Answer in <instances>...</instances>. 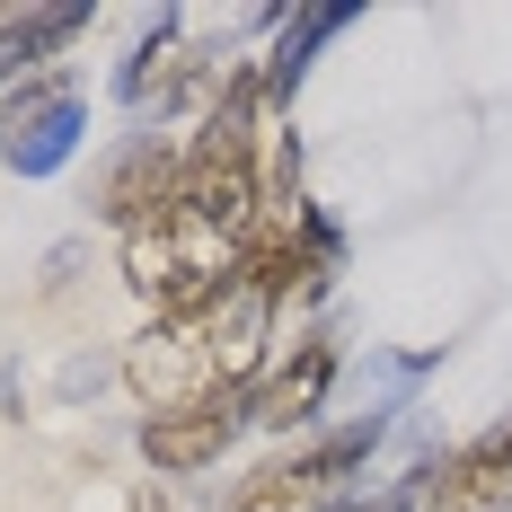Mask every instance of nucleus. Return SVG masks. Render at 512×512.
Returning <instances> with one entry per match:
<instances>
[{
	"label": "nucleus",
	"mask_w": 512,
	"mask_h": 512,
	"mask_svg": "<svg viewBox=\"0 0 512 512\" xmlns=\"http://www.w3.org/2000/svg\"><path fill=\"white\" fill-rule=\"evenodd\" d=\"M327 380H336V345H327V336H309L301 354H283V362L248 389V424H265V433L309 424V415L327 407Z\"/></svg>",
	"instance_id": "nucleus-6"
},
{
	"label": "nucleus",
	"mask_w": 512,
	"mask_h": 512,
	"mask_svg": "<svg viewBox=\"0 0 512 512\" xmlns=\"http://www.w3.org/2000/svg\"><path fill=\"white\" fill-rule=\"evenodd\" d=\"M195 318H204V345H212V362H221V380H230V389H256L248 371H256V354H265L274 301H265V292H248V283H221Z\"/></svg>",
	"instance_id": "nucleus-7"
},
{
	"label": "nucleus",
	"mask_w": 512,
	"mask_h": 512,
	"mask_svg": "<svg viewBox=\"0 0 512 512\" xmlns=\"http://www.w3.org/2000/svg\"><path fill=\"white\" fill-rule=\"evenodd\" d=\"M424 512H512V424L477 433L442 468H424Z\"/></svg>",
	"instance_id": "nucleus-4"
},
{
	"label": "nucleus",
	"mask_w": 512,
	"mask_h": 512,
	"mask_svg": "<svg viewBox=\"0 0 512 512\" xmlns=\"http://www.w3.org/2000/svg\"><path fill=\"white\" fill-rule=\"evenodd\" d=\"M371 512H424V477H407V495H389V504H371Z\"/></svg>",
	"instance_id": "nucleus-11"
},
{
	"label": "nucleus",
	"mask_w": 512,
	"mask_h": 512,
	"mask_svg": "<svg viewBox=\"0 0 512 512\" xmlns=\"http://www.w3.org/2000/svg\"><path fill=\"white\" fill-rule=\"evenodd\" d=\"M177 159L186 151H168L159 133H133L115 151V168H106V186H98V212L115 230H159L168 221V186H177Z\"/></svg>",
	"instance_id": "nucleus-5"
},
{
	"label": "nucleus",
	"mask_w": 512,
	"mask_h": 512,
	"mask_svg": "<svg viewBox=\"0 0 512 512\" xmlns=\"http://www.w3.org/2000/svg\"><path fill=\"white\" fill-rule=\"evenodd\" d=\"M371 451H380V415H362V424L309 442V451H283V460L248 468V477L230 486V512H336L345 486H354V468L371 460Z\"/></svg>",
	"instance_id": "nucleus-1"
},
{
	"label": "nucleus",
	"mask_w": 512,
	"mask_h": 512,
	"mask_svg": "<svg viewBox=\"0 0 512 512\" xmlns=\"http://www.w3.org/2000/svg\"><path fill=\"white\" fill-rule=\"evenodd\" d=\"M336 27H354V0H318V9H292V18H283V45L265 62V106H292L301 71L318 62V45H327Z\"/></svg>",
	"instance_id": "nucleus-8"
},
{
	"label": "nucleus",
	"mask_w": 512,
	"mask_h": 512,
	"mask_svg": "<svg viewBox=\"0 0 512 512\" xmlns=\"http://www.w3.org/2000/svg\"><path fill=\"white\" fill-rule=\"evenodd\" d=\"M80 124H89V106L71 98V89H62L53 106H36V115L18 124V142H9V159H18V177H53L62 159L80 151Z\"/></svg>",
	"instance_id": "nucleus-9"
},
{
	"label": "nucleus",
	"mask_w": 512,
	"mask_h": 512,
	"mask_svg": "<svg viewBox=\"0 0 512 512\" xmlns=\"http://www.w3.org/2000/svg\"><path fill=\"white\" fill-rule=\"evenodd\" d=\"M124 380H133V398L151 415L204 407V398L230 389L221 362H212V345H204V318H159V327H142V336L124 345Z\"/></svg>",
	"instance_id": "nucleus-2"
},
{
	"label": "nucleus",
	"mask_w": 512,
	"mask_h": 512,
	"mask_svg": "<svg viewBox=\"0 0 512 512\" xmlns=\"http://www.w3.org/2000/svg\"><path fill=\"white\" fill-rule=\"evenodd\" d=\"M133 512H204V504H195L186 486H142V495H133Z\"/></svg>",
	"instance_id": "nucleus-10"
},
{
	"label": "nucleus",
	"mask_w": 512,
	"mask_h": 512,
	"mask_svg": "<svg viewBox=\"0 0 512 512\" xmlns=\"http://www.w3.org/2000/svg\"><path fill=\"white\" fill-rule=\"evenodd\" d=\"M239 424H248V389H221V398L177 407V415H142V460L159 477H195V468H212L239 442Z\"/></svg>",
	"instance_id": "nucleus-3"
}]
</instances>
